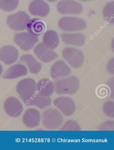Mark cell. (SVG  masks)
I'll return each mask as SVG.
<instances>
[{
  "label": "cell",
  "mask_w": 114,
  "mask_h": 150,
  "mask_svg": "<svg viewBox=\"0 0 114 150\" xmlns=\"http://www.w3.org/2000/svg\"><path fill=\"white\" fill-rule=\"evenodd\" d=\"M55 91L58 95H72L77 92L80 81L75 76L56 80L55 82Z\"/></svg>",
  "instance_id": "7a4b0ae2"
},
{
  "label": "cell",
  "mask_w": 114,
  "mask_h": 150,
  "mask_svg": "<svg viewBox=\"0 0 114 150\" xmlns=\"http://www.w3.org/2000/svg\"><path fill=\"white\" fill-rule=\"evenodd\" d=\"M20 61L26 63L29 71L32 74H38L41 70L42 66L40 63L31 54L22 56L20 57Z\"/></svg>",
  "instance_id": "ac0fdd59"
},
{
  "label": "cell",
  "mask_w": 114,
  "mask_h": 150,
  "mask_svg": "<svg viewBox=\"0 0 114 150\" xmlns=\"http://www.w3.org/2000/svg\"><path fill=\"white\" fill-rule=\"evenodd\" d=\"M113 60H110L108 62V72L109 73H110L111 74H114V65L113 66H111V62L112 63L113 62V60Z\"/></svg>",
  "instance_id": "484cf974"
},
{
  "label": "cell",
  "mask_w": 114,
  "mask_h": 150,
  "mask_svg": "<svg viewBox=\"0 0 114 150\" xmlns=\"http://www.w3.org/2000/svg\"><path fill=\"white\" fill-rule=\"evenodd\" d=\"M27 73V69L25 65L18 64L9 68L4 73L2 77L6 79H14L26 76Z\"/></svg>",
  "instance_id": "9a60e30c"
},
{
  "label": "cell",
  "mask_w": 114,
  "mask_h": 150,
  "mask_svg": "<svg viewBox=\"0 0 114 150\" xmlns=\"http://www.w3.org/2000/svg\"><path fill=\"white\" fill-rule=\"evenodd\" d=\"M97 129L100 131L114 130V122L111 120L104 121L100 124Z\"/></svg>",
  "instance_id": "cb8c5ba5"
},
{
  "label": "cell",
  "mask_w": 114,
  "mask_h": 150,
  "mask_svg": "<svg viewBox=\"0 0 114 150\" xmlns=\"http://www.w3.org/2000/svg\"><path fill=\"white\" fill-rule=\"evenodd\" d=\"M102 110L105 115L109 118L114 117V102L113 101L108 100L105 102L102 105Z\"/></svg>",
  "instance_id": "7402d4cb"
},
{
  "label": "cell",
  "mask_w": 114,
  "mask_h": 150,
  "mask_svg": "<svg viewBox=\"0 0 114 150\" xmlns=\"http://www.w3.org/2000/svg\"><path fill=\"white\" fill-rule=\"evenodd\" d=\"M63 56L72 67L77 68L81 66L84 60L82 51L73 48H65L63 51Z\"/></svg>",
  "instance_id": "52a82bcc"
},
{
  "label": "cell",
  "mask_w": 114,
  "mask_h": 150,
  "mask_svg": "<svg viewBox=\"0 0 114 150\" xmlns=\"http://www.w3.org/2000/svg\"><path fill=\"white\" fill-rule=\"evenodd\" d=\"M46 26L43 20L39 18L30 20L27 23L26 29L30 34L38 36L45 31Z\"/></svg>",
  "instance_id": "e0dca14e"
},
{
  "label": "cell",
  "mask_w": 114,
  "mask_h": 150,
  "mask_svg": "<svg viewBox=\"0 0 114 150\" xmlns=\"http://www.w3.org/2000/svg\"><path fill=\"white\" fill-rule=\"evenodd\" d=\"M63 115L55 107L49 108L44 110L41 116L42 125L46 130H57L63 123Z\"/></svg>",
  "instance_id": "6da1fadb"
},
{
  "label": "cell",
  "mask_w": 114,
  "mask_h": 150,
  "mask_svg": "<svg viewBox=\"0 0 114 150\" xmlns=\"http://www.w3.org/2000/svg\"><path fill=\"white\" fill-rule=\"evenodd\" d=\"M53 104L63 115L70 116L76 110V104L74 100L67 96H60L54 98Z\"/></svg>",
  "instance_id": "277c9868"
},
{
  "label": "cell",
  "mask_w": 114,
  "mask_h": 150,
  "mask_svg": "<svg viewBox=\"0 0 114 150\" xmlns=\"http://www.w3.org/2000/svg\"><path fill=\"white\" fill-rule=\"evenodd\" d=\"M30 20V16L25 11H20L8 16L6 23L11 30L21 31L26 29L27 23Z\"/></svg>",
  "instance_id": "3957f363"
},
{
  "label": "cell",
  "mask_w": 114,
  "mask_h": 150,
  "mask_svg": "<svg viewBox=\"0 0 114 150\" xmlns=\"http://www.w3.org/2000/svg\"><path fill=\"white\" fill-rule=\"evenodd\" d=\"M33 52L37 57L44 63L52 62L58 56L55 52L48 48L42 43L37 45Z\"/></svg>",
  "instance_id": "7c38bea8"
},
{
  "label": "cell",
  "mask_w": 114,
  "mask_h": 150,
  "mask_svg": "<svg viewBox=\"0 0 114 150\" xmlns=\"http://www.w3.org/2000/svg\"><path fill=\"white\" fill-rule=\"evenodd\" d=\"M3 71V66L0 63V76L1 75Z\"/></svg>",
  "instance_id": "4316f807"
},
{
  "label": "cell",
  "mask_w": 114,
  "mask_h": 150,
  "mask_svg": "<svg viewBox=\"0 0 114 150\" xmlns=\"http://www.w3.org/2000/svg\"><path fill=\"white\" fill-rule=\"evenodd\" d=\"M43 44L48 48L53 50L58 45L59 39L57 33L53 30H48L43 37Z\"/></svg>",
  "instance_id": "d6986e66"
},
{
  "label": "cell",
  "mask_w": 114,
  "mask_h": 150,
  "mask_svg": "<svg viewBox=\"0 0 114 150\" xmlns=\"http://www.w3.org/2000/svg\"><path fill=\"white\" fill-rule=\"evenodd\" d=\"M19 0H0V8L6 12L15 10L19 5Z\"/></svg>",
  "instance_id": "ffe728a7"
},
{
  "label": "cell",
  "mask_w": 114,
  "mask_h": 150,
  "mask_svg": "<svg viewBox=\"0 0 114 150\" xmlns=\"http://www.w3.org/2000/svg\"><path fill=\"white\" fill-rule=\"evenodd\" d=\"M14 41L23 51L31 50L39 41L38 36L30 34L29 32L16 33L14 35Z\"/></svg>",
  "instance_id": "5b68a950"
},
{
  "label": "cell",
  "mask_w": 114,
  "mask_h": 150,
  "mask_svg": "<svg viewBox=\"0 0 114 150\" xmlns=\"http://www.w3.org/2000/svg\"><path fill=\"white\" fill-rule=\"evenodd\" d=\"M22 100L28 98L36 92V84L33 79L27 78L22 80L17 84L16 88Z\"/></svg>",
  "instance_id": "8992f818"
},
{
  "label": "cell",
  "mask_w": 114,
  "mask_h": 150,
  "mask_svg": "<svg viewBox=\"0 0 114 150\" xmlns=\"http://www.w3.org/2000/svg\"><path fill=\"white\" fill-rule=\"evenodd\" d=\"M71 72L70 68L62 61L59 60L55 62L51 68V76L56 80L67 77L70 74Z\"/></svg>",
  "instance_id": "4fadbf2b"
},
{
  "label": "cell",
  "mask_w": 114,
  "mask_h": 150,
  "mask_svg": "<svg viewBox=\"0 0 114 150\" xmlns=\"http://www.w3.org/2000/svg\"><path fill=\"white\" fill-rule=\"evenodd\" d=\"M22 121L24 125L30 128L38 127L41 121V115L38 110L34 108H30L23 115Z\"/></svg>",
  "instance_id": "9c48e42d"
},
{
  "label": "cell",
  "mask_w": 114,
  "mask_h": 150,
  "mask_svg": "<svg viewBox=\"0 0 114 150\" xmlns=\"http://www.w3.org/2000/svg\"><path fill=\"white\" fill-rule=\"evenodd\" d=\"M28 106L32 105L43 109L49 107L52 104L50 97H46L36 92L30 97L22 100Z\"/></svg>",
  "instance_id": "30bf717a"
},
{
  "label": "cell",
  "mask_w": 114,
  "mask_h": 150,
  "mask_svg": "<svg viewBox=\"0 0 114 150\" xmlns=\"http://www.w3.org/2000/svg\"><path fill=\"white\" fill-rule=\"evenodd\" d=\"M54 91V83L49 79H41L36 84V92L45 97H50Z\"/></svg>",
  "instance_id": "2e32d148"
},
{
  "label": "cell",
  "mask_w": 114,
  "mask_h": 150,
  "mask_svg": "<svg viewBox=\"0 0 114 150\" xmlns=\"http://www.w3.org/2000/svg\"><path fill=\"white\" fill-rule=\"evenodd\" d=\"M81 130L80 124L74 120H68L63 123L59 128L62 131H78Z\"/></svg>",
  "instance_id": "44dd1931"
},
{
  "label": "cell",
  "mask_w": 114,
  "mask_h": 150,
  "mask_svg": "<svg viewBox=\"0 0 114 150\" xmlns=\"http://www.w3.org/2000/svg\"><path fill=\"white\" fill-rule=\"evenodd\" d=\"M109 90L105 86L100 87L98 90V93L101 97H105L108 94Z\"/></svg>",
  "instance_id": "d4e9b609"
},
{
  "label": "cell",
  "mask_w": 114,
  "mask_h": 150,
  "mask_svg": "<svg viewBox=\"0 0 114 150\" xmlns=\"http://www.w3.org/2000/svg\"><path fill=\"white\" fill-rule=\"evenodd\" d=\"M19 54L18 49L12 45H6L0 49V60L6 65H10L15 62Z\"/></svg>",
  "instance_id": "8fae6325"
},
{
  "label": "cell",
  "mask_w": 114,
  "mask_h": 150,
  "mask_svg": "<svg viewBox=\"0 0 114 150\" xmlns=\"http://www.w3.org/2000/svg\"><path fill=\"white\" fill-rule=\"evenodd\" d=\"M71 36V39H69V40H66L63 41L64 43L68 45H75L76 46H83L85 42V39L84 38L80 39L78 36L80 34H70Z\"/></svg>",
  "instance_id": "603a6c76"
},
{
  "label": "cell",
  "mask_w": 114,
  "mask_h": 150,
  "mask_svg": "<svg viewBox=\"0 0 114 150\" xmlns=\"http://www.w3.org/2000/svg\"><path fill=\"white\" fill-rule=\"evenodd\" d=\"M4 108L6 113L12 118H17L21 114L24 106L17 98L10 97L6 98L4 104Z\"/></svg>",
  "instance_id": "ba28073f"
},
{
  "label": "cell",
  "mask_w": 114,
  "mask_h": 150,
  "mask_svg": "<svg viewBox=\"0 0 114 150\" xmlns=\"http://www.w3.org/2000/svg\"><path fill=\"white\" fill-rule=\"evenodd\" d=\"M29 10L32 15L45 17L49 13V6L43 0H33L29 5Z\"/></svg>",
  "instance_id": "5bb4252c"
}]
</instances>
